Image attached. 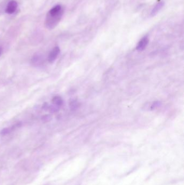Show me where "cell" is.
<instances>
[{"label": "cell", "instance_id": "7c38bea8", "mask_svg": "<svg viewBox=\"0 0 184 185\" xmlns=\"http://www.w3.org/2000/svg\"><path fill=\"white\" fill-rule=\"evenodd\" d=\"M161 103L159 101H156L155 103H153L151 106V110H154L155 109L157 108L158 107L161 106Z\"/></svg>", "mask_w": 184, "mask_h": 185}, {"label": "cell", "instance_id": "3957f363", "mask_svg": "<svg viewBox=\"0 0 184 185\" xmlns=\"http://www.w3.org/2000/svg\"><path fill=\"white\" fill-rule=\"evenodd\" d=\"M18 3L14 0L10 1L6 7V12L7 14H12L15 12L18 8Z\"/></svg>", "mask_w": 184, "mask_h": 185}, {"label": "cell", "instance_id": "ba28073f", "mask_svg": "<svg viewBox=\"0 0 184 185\" xmlns=\"http://www.w3.org/2000/svg\"><path fill=\"white\" fill-rule=\"evenodd\" d=\"M52 103H53V104H54L56 106L59 107L60 108V107L62 106L63 104V98H62L61 97L56 96V97H54L52 99Z\"/></svg>", "mask_w": 184, "mask_h": 185}, {"label": "cell", "instance_id": "8992f818", "mask_svg": "<svg viewBox=\"0 0 184 185\" xmlns=\"http://www.w3.org/2000/svg\"><path fill=\"white\" fill-rule=\"evenodd\" d=\"M164 6V2L163 1H161V2H158L155 7L153 8L152 10L151 11V15L152 16H154L156 15V14L158 13L160 10L161 9V8H163V7Z\"/></svg>", "mask_w": 184, "mask_h": 185}, {"label": "cell", "instance_id": "4fadbf2b", "mask_svg": "<svg viewBox=\"0 0 184 185\" xmlns=\"http://www.w3.org/2000/svg\"><path fill=\"white\" fill-rule=\"evenodd\" d=\"M1 53H2V48L0 47V55L1 54Z\"/></svg>", "mask_w": 184, "mask_h": 185}, {"label": "cell", "instance_id": "6da1fadb", "mask_svg": "<svg viewBox=\"0 0 184 185\" xmlns=\"http://www.w3.org/2000/svg\"><path fill=\"white\" fill-rule=\"evenodd\" d=\"M64 10L57 14H51L48 12L45 21V27L47 29L52 30L58 25L62 18Z\"/></svg>", "mask_w": 184, "mask_h": 185}, {"label": "cell", "instance_id": "52a82bcc", "mask_svg": "<svg viewBox=\"0 0 184 185\" xmlns=\"http://www.w3.org/2000/svg\"><path fill=\"white\" fill-rule=\"evenodd\" d=\"M21 125L20 123H18L17 124H15L14 126L12 127H7V128H3L1 131V134L2 135H5L7 134H9L10 133L14 130L15 128H18V127H20Z\"/></svg>", "mask_w": 184, "mask_h": 185}, {"label": "cell", "instance_id": "5b68a950", "mask_svg": "<svg viewBox=\"0 0 184 185\" xmlns=\"http://www.w3.org/2000/svg\"><path fill=\"white\" fill-rule=\"evenodd\" d=\"M32 65L34 66H39L43 62V56L40 54H36L33 55L32 59Z\"/></svg>", "mask_w": 184, "mask_h": 185}, {"label": "cell", "instance_id": "277c9868", "mask_svg": "<svg viewBox=\"0 0 184 185\" xmlns=\"http://www.w3.org/2000/svg\"><path fill=\"white\" fill-rule=\"evenodd\" d=\"M149 42V38L147 37V36H144L139 41L138 44L137 45V47H136V49L138 51H143L145 49V48L147 47Z\"/></svg>", "mask_w": 184, "mask_h": 185}, {"label": "cell", "instance_id": "9c48e42d", "mask_svg": "<svg viewBox=\"0 0 184 185\" xmlns=\"http://www.w3.org/2000/svg\"><path fill=\"white\" fill-rule=\"evenodd\" d=\"M59 107L56 106L54 104H49L47 110L50 113H55L59 112Z\"/></svg>", "mask_w": 184, "mask_h": 185}, {"label": "cell", "instance_id": "7a4b0ae2", "mask_svg": "<svg viewBox=\"0 0 184 185\" xmlns=\"http://www.w3.org/2000/svg\"><path fill=\"white\" fill-rule=\"evenodd\" d=\"M60 51L61 50L59 47H55L51 50L48 57V60L50 63H53L56 60L60 53Z\"/></svg>", "mask_w": 184, "mask_h": 185}, {"label": "cell", "instance_id": "30bf717a", "mask_svg": "<svg viewBox=\"0 0 184 185\" xmlns=\"http://www.w3.org/2000/svg\"><path fill=\"white\" fill-rule=\"evenodd\" d=\"M53 119V117L50 114H46L42 116L41 120L43 123H48L50 122Z\"/></svg>", "mask_w": 184, "mask_h": 185}, {"label": "cell", "instance_id": "8fae6325", "mask_svg": "<svg viewBox=\"0 0 184 185\" xmlns=\"http://www.w3.org/2000/svg\"><path fill=\"white\" fill-rule=\"evenodd\" d=\"M69 105L70 107V108L73 110H74V109L77 108V107L79 106V103L76 100H72L70 103Z\"/></svg>", "mask_w": 184, "mask_h": 185}]
</instances>
